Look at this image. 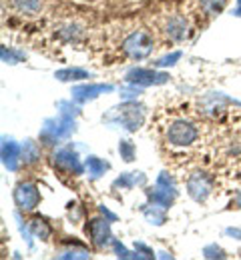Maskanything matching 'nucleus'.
<instances>
[{"instance_id":"nucleus-1","label":"nucleus","mask_w":241,"mask_h":260,"mask_svg":"<svg viewBox=\"0 0 241 260\" xmlns=\"http://www.w3.org/2000/svg\"><path fill=\"white\" fill-rule=\"evenodd\" d=\"M209 124L193 110H169L155 126L163 156L173 164H193L207 154Z\"/></svg>"},{"instance_id":"nucleus-2","label":"nucleus","mask_w":241,"mask_h":260,"mask_svg":"<svg viewBox=\"0 0 241 260\" xmlns=\"http://www.w3.org/2000/svg\"><path fill=\"white\" fill-rule=\"evenodd\" d=\"M14 8L22 14H38L40 8H42V0H12Z\"/></svg>"}]
</instances>
